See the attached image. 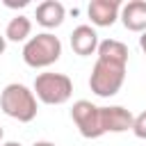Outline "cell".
<instances>
[{"instance_id":"6da1fadb","label":"cell","mask_w":146,"mask_h":146,"mask_svg":"<svg viewBox=\"0 0 146 146\" xmlns=\"http://www.w3.org/2000/svg\"><path fill=\"white\" fill-rule=\"evenodd\" d=\"M98 59L94 64L89 87L96 96L110 98L114 96L125 80V66H128V46L116 39H105L98 43Z\"/></svg>"},{"instance_id":"7a4b0ae2","label":"cell","mask_w":146,"mask_h":146,"mask_svg":"<svg viewBox=\"0 0 146 146\" xmlns=\"http://www.w3.org/2000/svg\"><path fill=\"white\" fill-rule=\"evenodd\" d=\"M0 110L21 123H30L36 116V96L25 84L11 82L0 94Z\"/></svg>"},{"instance_id":"3957f363","label":"cell","mask_w":146,"mask_h":146,"mask_svg":"<svg viewBox=\"0 0 146 146\" xmlns=\"http://www.w3.org/2000/svg\"><path fill=\"white\" fill-rule=\"evenodd\" d=\"M59 55H62V41L50 32L30 36L23 46V62L32 68H46V66L55 64L59 59Z\"/></svg>"},{"instance_id":"277c9868","label":"cell","mask_w":146,"mask_h":146,"mask_svg":"<svg viewBox=\"0 0 146 146\" xmlns=\"http://www.w3.org/2000/svg\"><path fill=\"white\" fill-rule=\"evenodd\" d=\"M73 94V82L64 73H39L34 78V96L46 105H64Z\"/></svg>"},{"instance_id":"5b68a950","label":"cell","mask_w":146,"mask_h":146,"mask_svg":"<svg viewBox=\"0 0 146 146\" xmlns=\"http://www.w3.org/2000/svg\"><path fill=\"white\" fill-rule=\"evenodd\" d=\"M71 119H73V123L78 125V130L84 139H98V137L105 135L100 107L94 105L91 100H75L73 110H71Z\"/></svg>"},{"instance_id":"8992f818","label":"cell","mask_w":146,"mask_h":146,"mask_svg":"<svg viewBox=\"0 0 146 146\" xmlns=\"http://www.w3.org/2000/svg\"><path fill=\"white\" fill-rule=\"evenodd\" d=\"M100 119H103V130L105 132H125L132 130V112L121 107V105H112V107H100Z\"/></svg>"},{"instance_id":"52a82bcc","label":"cell","mask_w":146,"mask_h":146,"mask_svg":"<svg viewBox=\"0 0 146 146\" xmlns=\"http://www.w3.org/2000/svg\"><path fill=\"white\" fill-rule=\"evenodd\" d=\"M89 18L94 25L98 27H110L114 25V21L119 18V11H121V2L119 0H91L89 7Z\"/></svg>"},{"instance_id":"ba28073f","label":"cell","mask_w":146,"mask_h":146,"mask_svg":"<svg viewBox=\"0 0 146 146\" xmlns=\"http://www.w3.org/2000/svg\"><path fill=\"white\" fill-rule=\"evenodd\" d=\"M71 48L80 57H89L98 50V34L91 25H78L71 32Z\"/></svg>"},{"instance_id":"9c48e42d","label":"cell","mask_w":146,"mask_h":146,"mask_svg":"<svg viewBox=\"0 0 146 146\" xmlns=\"http://www.w3.org/2000/svg\"><path fill=\"white\" fill-rule=\"evenodd\" d=\"M121 23L130 32H146V0H130L121 7Z\"/></svg>"},{"instance_id":"30bf717a","label":"cell","mask_w":146,"mask_h":146,"mask_svg":"<svg viewBox=\"0 0 146 146\" xmlns=\"http://www.w3.org/2000/svg\"><path fill=\"white\" fill-rule=\"evenodd\" d=\"M64 16H66V9L57 0H43L36 7V23L41 27H48V30L50 27H57V25H62Z\"/></svg>"},{"instance_id":"8fae6325","label":"cell","mask_w":146,"mask_h":146,"mask_svg":"<svg viewBox=\"0 0 146 146\" xmlns=\"http://www.w3.org/2000/svg\"><path fill=\"white\" fill-rule=\"evenodd\" d=\"M32 32V21L27 16H14L9 23H7V30H5V39L9 41H25Z\"/></svg>"},{"instance_id":"7c38bea8","label":"cell","mask_w":146,"mask_h":146,"mask_svg":"<svg viewBox=\"0 0 146 146\" xmlns=\"http://www.w3.org/2000/svg\"><path fill=\"white\" fill-rule=\"evenodd\" d=\"M132 132H135V137L146 139V110L132 119Z\"/></svg>"},{"instance_id":"4fadbf2b","label":"cell","mask_w":146,"mask_h":146,"mask_svg":"<svg viewBox=\"0 0 146 146\" xmlns=\"http://www.w3.org/2000/svg\"><path fill=\"white\" fill-rule=\"evenodd\" d=\"M5 5H7V7H25L27 0H18V2H14V0H5Z\"/></svg>"},{"instance_id":"5bb4252c","label":"cell","mask_w":146,"mask_h":146,"mask_svg":"<svg viewBox=\"0 0 146 146\" xmlns=\"http://www.w3.org/2000/svg\"><path fill=\"white\" fill-rule=\"evenodd\" d=\"M139 46H141V50L146 52V32H141V36H139Z\"/></svg>"},{"instance_id":"9a60e30c","label":"cell","mask_w":146,"mask_h":146,"mask_svg":"<svg viewBox=\"0 0 146 146\" xmlns=\"http://www.w3.org/2000/svg\"><path fill=\"white\" fill-rule=\"evenodd\" d=\"M5 48H7V41H5V36H2V34H0V55H2V52H5Z\"/></svg>"},{"instance_id":"2e32d148","label":"cell","mask_w":146,"mask_h":146,"mask_svg":"<svg viewBox=\"0 0 146 146\" xmlns=\"http://www.w3.org/2000/svg\"><path fill=\"white\" fill-rule=\"evenodd\" d=\"M32 146H55V144H52V141H34Z\"/></svg>"},{"instance_id":"e0dca14e","label":"cell","mask_w":146,"mask_h":146,"mask_svg":"<svg viewBox=\"0 0 146 146\" xmlns=\"http://www.w3.org/2000/svg\"><path fill=\"white\" fill-rule=\"evenodd\" d=\"M2 146H21L18 141H7V144H2Z\"/></svg>"},{"instance_id":"ac0fdd59","label":"cell","mask_w":146,"mask_h":146,"mask_svg":"<svg viewBox=\"0 0 146 146\" xmlns=\"http://www.w3.org/2000/svg\"><path fill=\"white\" fill-rule=\"evenodd\" d=\"M0 139H2V125H0Z\"/></svg>"}]
</instances>
